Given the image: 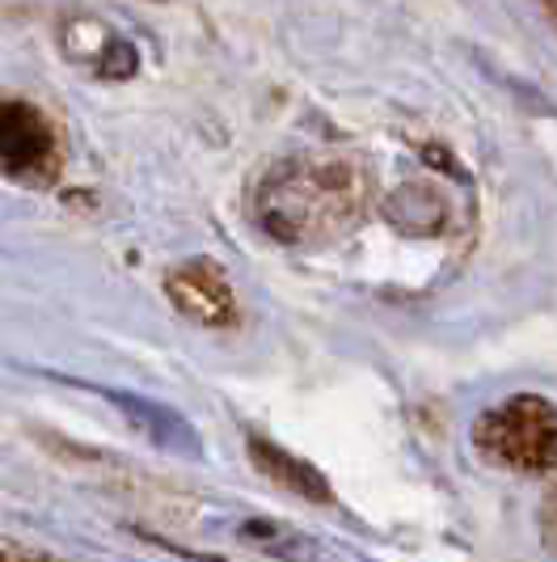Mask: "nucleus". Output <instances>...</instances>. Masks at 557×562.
<instances>
[{"mask_svg":"<svg viewBox=\"0 0 557 562\" xmlns=\"http://www.w3.org/2000/svg\"><path fill=\"white\" fill-rule=\"evenodd\" d=\"M250 457H253V465H258L266 479L283 482L287 491L305 495V499H312V504H330V499H334L330 482L321 479V474H317L308 461H300V457L275 449V445H266V440H250Z\"/></svg>","mask_w":557,"mask_h":562,"instance_id":"obj_4","label":"nucleus"},{"mask_svg":"<svg viewBox=\"0 0 557 562\" xmlns=\"http://www.w3.org/2000/svg\"><path fill=\"white\" fill-rule=\"evenodd\" d=\"M477 445L515 470H545L557 457V411L545 397H511L477 423Z\"/></svg>","mask_w":557,"mask_h":562,"instance_id":"obj_1","label":"nucleus"},{"mask_svg":"<svg viewBox=\"0 0 557 562\" xmlns=\"http://www.w3.org/2000/svg\"><path fill=\"white\" fill-rule=\"evenodd\" d=\"M169 301L178 305V313H186L198 326H232L237 317V296H232V283L224 276L212 258H195V262H182L166 276Z\"/></svg>","mask_w":557,"mask_h":562,"instance_id":"obj_2","label":"nucleus"},{"mask_svg":"<svg viewBox=\"0 0 557 562\" xmlns=\"http://www.w3.org/2000/svg\"><path fill=\"white\" fill-rule=\"evenodd\" d=\"M127 72H136V52L127 43H114L111 56L102 59V77H127Z\"/></svg>","mask_w":557,"mask_h":562,"instance_id":"obj_5","label":"nucleus"},{"mask_svg":"<svg viewBox=\"0 0 557 562\" xmlns=\"http://www.w3.org/2000/svg\"><path fill=\"white\" fill-rule=\"evenodd\" d=\"M0 554H4V550H0Z\"/></svg>","mask_w":557,"mask_h":562,"instance_id":"obj_6","label":"nucleus"},{"mask_svg":"<svg viewBox=\"0 0 557 562\" xmlns=\"http://www.w3.org/2000/svg\"><path fill=\"white\" fill-rule=\"evenodd\" d=\"M52 153V132L22 102H0V166L30 169Z\"/></svg>","mask_w":557,"mask_h":562,"instance_id":"obj_3","label":"nucleus"}]
</instances>
